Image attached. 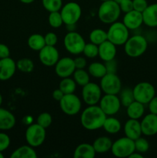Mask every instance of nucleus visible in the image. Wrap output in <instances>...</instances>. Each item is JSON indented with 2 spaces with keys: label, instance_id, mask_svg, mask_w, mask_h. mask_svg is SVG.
<instances>
[{
  "label": "nucleus",
  "instance_id": "nucleus-1",
  "mask_svg": "<svg viewBox=\"0 0 157 158\" xmlns=\"http://www.w3.org/2000/svg\"><path fill=\"white\" fill-rule=\"evenodd\" d=\"M107 116L98 105H91L83 110L80 121L83 127L87 131H96L103 128Z\"/></svg>",
  "mask_w": 157,
  "mask_h": 158
},
{
  "label": "nucleus",
  "instance_id": "nucleus-2",
  "mask_svg": "<svg viewBox=\"0 0 157 158\" xmlns=\"http://www.w3.org/2000/svg\"><path fill=\"white\" fill-rule=\"evenodd\" d=\"M121 10L119 5L114 0L102 2L98 9V17L104 24H112L119 18Z\"/></svg>",
  "mask_w": 157,
  "mask_h": 158
},
{
  "label": "nucleus",
  "instance_id": "nucleus-3",
  "mask_svg": "<svg viewBox=\"0 0 157 158\" xmlns=\"http://www.w3.org/2000/svg\"><path fill=\"white\" fill-rule=\"evenodd\" d=\"M148 47V42L144 36L135 35L129 37L124 44V51L126 55L132 58L141 56L146 52Z\"/></svg>",
  "mask_w": 157,
  "mask_h": 158
},
{
  "label": "nucleus",
  "instance_id": "nucleus-4",
  "mask_svg": "<svg viewBox=\"0 0 157 158\" xmlns=\"http://www.w3.org/2000/svg\"><path fill=\"white\" fill-rule=\"evenodd\" d=\"M108 40L115 46L124 45L129 37V30L123 23L115 22L110 24L107 31Z\"/></svg>",
  "mask_w": 157,
  "mask_h": 158
},
{
  "label": "nucleus",
  "instance_id": "nucleus-5",
  "mask_svg": "<svg viewBox=\"0 0 157 158\" xmlns=\"http://www.w3.org/2000/svg\"><path fill=\"white\" fill-rule=\"evenodd\" d=\"M65 49L71 54L78 55L83 53L86 42L81 34L75 31L69 32L63 40Z\"/></svg>",
  "mask_w": 157,
  "mask_h": 158
},
{
  "label": "nucleus",
  "instance_id": "nucleus-6",
  "mask_svg": "<svg viewBox=\"0 0 157 158\" xmlns=\"http://www.w3.org/2000/svg\"><path fill=\"white\" fill-rule=\"evenodd\" d=\"M135 151L134 140L127 137H123L112 143L111 152L115 157L119 158L129 157Z\"/></svg>",
  "mask_w": 157,
  "mask_h": 158
},
{
  "label": "nucleus",
  "instance_id": "nucleus-7",
  "mask_svg": "<svg viewBox=\"0 0 157 158\" xmlns=\"http://www.w3.org/2000/svg\"><path fill=\"white\" fill-rule=\"evenodd\" d=\"M135 100L148 104L149 102L155 96V89L152 83L149 82H140L132 89Z\"/></svg>",
  "mask_w": 157,
  "mask_h": 158
},
{
  "label": "nucleus",
  "instance_id": "nucleus-8",
  "mask_svg": "<svg viewBox=\"0 0 157 158\" xmlns=\"http://www.w3.org/2000/svg\"><path fill=\"white\" fill-rule=\"evenodd\" d=\"M46 130L37 123L29 125L26 131V140L28 144L33 148L41 146L46 140Z\"/></svg>",
  "mask_w": 157,
  "mask_h": 158
},
{
  "label": "nucleus",
  "instance_id": "nucleus-9",
  "mask_svg": "<svg viewBox=\"0 0 157 158\" xmlns=\"http://www.w3.org/2000/svg\"><path fill=\"white\" fill-rule=\"evenodd\" d=\"M60 13L64 24H76L81 18L82 9L77 2H69L62 6Z\"/></svg>",
  "mask_w": 157,
  "mask_h": 158
},
{
  "label": "nucleus",
  "instance_id": "nucleus-10",
  "mask_svg": "<svg viewBox=\"0 0 157 158\" xmlns=\"http://www.w3.org/2000/svg\"><path fill=\"white\" fill-rule=\"evenodd\" d=\"M99 86L105 94L117 95L122 89V82L116 73H107L101 78Z\"/></svg>",
  "mask_w": 157,
  "mask_h": 158
},
{
  "label": "nucleus",
  "instance_id": "nucleus-11",
  "mask_svg": "<svg viewBox=\"0 0 157 158\" xmlns=\"http://www.w3.org/2000/svg\"><path fill=\"white\" fill-rule=\"evenodd\" d=\"M59 106L62 111L66 115L75 116L78 114L81 110L82 103L75 94H65L59 101Z\"/></svg>",
  "mask_w": 157,
  "mask_h": 158
},
{
  "label": "nucleus",
  "instance_id": "nucleus-12",
  "mask_svg": "<svg viewBox=\"0 0 157 158\" xmlns=\"http://www.w3.org/2000/svg\"><path fill=\"white\" fill-rule=\"evenodd\" d=\"M101 87L95 83L89 82L84 86H83L82 90V97L83 100L88 106L91 105H96L99 103L100 99L102 97Z\"/></svg>",
  "mask_w": 157,
  "mask_h": 158
},
{
  "label": "nucleus",
  "instance_id": "nucleus-13",
  "mask_svg": "<svg viewBox=\"0 0 157 158\" xmlns=\"http://www.w3.org/2000/svg\"><path fill=\"white\" fill-rule=\"evenodd\" d=\"M106 116H113L119 111L121 102L119 97L113 94H105L101 97L99 105Z\"/></svg>",
  "mask_w": 157,
  "mask_h": 158
},
{
  "label": "nucleus",
  "instance_id": "nucleus-14",
  "mask_svg": "<svg viewBox=\"0 0 157 158\" xmlns=\"http://www.w3.org/2000/svg\"><path fill=\"white\" fill-rule=\"evenodd\" d=\"M38 59L42 64L46 66H54L59 60V53L55 46H46L38 51Z\"/></svg>",
  "mask_w": 157,
  "mask_h": 158
},
{
  "label": "nucleus",
  "instance_id": "nucleus-15",
  "mask_svg": "<svg viewBox=\"0 0 157 158\" xmlns=\"http://www.w3.org/2000/svg\"><path fill=\"white\" fill-rule=\"evenodd\" d=\"M75 70L74 60L70 57H63L59 59L55 65V73L60 78L70 77Z\"/></svg>",
  "mask_w": 157,
  "mask_h": 158
},
{
  "label": "nucleus",
  "instance_id": "nucleus-16",
  "mask_svg": "<svg viewBox=\"0 0 157 158\" xmlns=\"http://www.w3.org/2000/svg\"><path fill=\"white\" fill-rule=\"evenodd\" d=\"M16 63L10 57L0 59V80L6 81L12 78L16 71Z\"/></svg>",
  "mask_w": 157,
  "mask_h": 158
},
{
  "label": "nucleus",
  "instance_id": "nucleus-17",
  "mask_svg": "<svg viewBox=\"0 0 157 158\" xmlns=\"http://www.w3.org/2000/svg\"><path fill=\"white\" fill-rule=\"evenodd\" d=\"M141 128L143 134L148 137L157 134V115L154 114H149L143 118Z\"/></svg>",
  "mask_w": 157,
  "mask_h": 158
},
{
  "label": "nucleus",
  "instance_id": "nucleus-18",
  "mask_svg": "<svg viewBox=\"0 0 157 158\" xmlns=\"http://www.w3.org/2000/svg\"><path fill=\"white\" fill-rule=\"evenodd\" d=\"M123 23L127 27L129 30H134L139 29L143 23V14L135 10H132L125 13Z\"/></svg>",
  "mask_w": 157,
  "mask_h": 158
},
{
  "label": "nucleus",
  "instance_id": "nucleus-19",
  "mask_svg": "<svg viewBox=\"0 0 157 158\" xmlns=\"http://www.w3.org/2000/svg\"><path fill=\"white\" fill-rule=\"evenodd\" d=\"M125 136L135 140L141 137L143 134L141 123L139 120L129 118L124 125Z\"/></svg>",
  "mask_w": 157,
  "mask_h": 158
},
{
  "label": "nucleus",
  "instance_id": "nucleus-20",
  "mask_svg": "<svg viewBox=\"0 0 157 158\" xmlns=\"http://www.w3.org/2000/svg\"><path fill=\"white\" fill-rule=\"evenodd\" d=\"M116 52V46L109 40H106L99 46L98 56L104 62L114 60Z\"/></svg>",
  "mask_w": 157,
  "mask_h": 158
},
{
  "label": "nucleus",
  "instance_id": "nucleus-21",
  "mask_svg": "<svg viewBox=\"0 0 157 158\" xmlns=\"http://www.w3.org/2000/svg\"><path fill=\"white\" fill-rule=\"evenodd\" d=\"M143 23L149 27H157V3L149 5L142 12Z\"/></svg>",
  "mask_w": 157,
  "mask_h": 158
},
{
  "label": "nucleus",
  "instance_id": "nucleus-22",
  "mask_svg": "<svg viewBox=\"0 0 157 158\" xmlns=\"http://www.w3.org/2000/svg\"><path fill=\"white\" fill-rule=\"evenodd\" d=\"M15 117L12 113L0 106V130L9 131L15 125Z\"/></svg>",
  "mask_w": 157,
  "mask_h": 158
},
{
  "label": "nucleus",
  "instance_id": "nucleus-23",
  "mask_svg": "<svg viewBox=\"0 0 157 158\" xmlns=\"http://www.w3.org/2000/svg\"><path fill=\"white\" fill-rule=\"evenodd\" d=\"M95 154L96 153L92 144L83 143L76 147L73 157L75 158H94Z\"/></svg>",
  "mask_w": 157,
  "mask_h": 158
},
{
  "label": "nucleus",
  "instance_id": "nucleus-24",
  "mask_svg": "<svg viewBox=\"0 0 157 158\" xmlns=\"http://www.w3.org/2000/svg\"><path fill=\"white\" fill-rule=\"evenodd\" d=\"M112 142L109 137L103 136L99 137L94 140L92 146L95 149L96 154H105L111 151Z\"/></svg>",
  "mask_w": 157,
  "mask_h": 158
},
{
  "label": "nucleus",
  "instance_id": "nucleus-25",
  "mask_svg": "<svg viewBox=\"0 0 157 158\" xmlns=\"http://www.w3.org/2000/svg\"><path fill=\"white\" fill-rule=\"evenodd\" d=\"M11 158H36L37 154L33 147L30 145H23L19 147L12 153Z\"/></svg>",
  "mask_w": 157,
  "mask_h": 158
},
{
  "label": "nucleus",
  "instance_id": "nucleus-26",
  "mask_svg": "<svg viewBox=\"0 0 157 158\" xmlns=\"http://www.w3.org/2000/svg\"><path fill=\"white\" fill-rule=\"evenodd\" d=\"M126 113L129 118L139 120L143 117L145 113L144 104L135 100L126 107Z\"/></svg>",
  "mask_w": 157,
  "mask_h": 158
},
{
  "label": "nucleus",
  "instance_id": "nucleus-27",
  "mask_svg": "<svg viewBox=\"0 0 157 158\" xmlns=\"http://www.w3.org/2000/svg\"><path fill=\"white\" fill-rule=\"evenodd\" d=\"M103 128L109 134H115L119 132L122 128V125L118 119L109 116V117H106L103 123Z\"/></svg>",
  "mask_w": 157,
  "mask_h": 158
},
{
  "label": "nucleus",
  "instance_id": "nucleus-28",
  "mask_svg": "<svg viewBox=\"0 0 157 158\" xmlns=\"http://www.w3.org/2000/svg\"><path fill=\"white\" fill-rule=\"evenodd\" d=\"M28 46L34 51H39L46 46L45 38L41 34L35 33L31 35L28 39Z\"/></svg>",
  "mask_w": 157,
  "mask_h": 158
},
{
  "label": "nucleus",
  "instance_id": "nucleus-29",
  "mask_svg": "<svg viewBox=\"0 0 157 158\" xmlns=\"http://www.w3.org/2000/svg\"><path fill=\"white\" fill-rule=\"evenodd\" d=\"M88 73L91 77L101 79L107 73V70L105 64L99 62H94L89 64L88 67Z\"/></svg>",
  "mask_w": 157,
  "mask_h": 158
},
{
  "label": "nucleus",
  "instance_id": "nucleus-30",
  "mask_svg": "<svg viewBox=\"0 0 157 158\" xmlns=\"http://www.w3.org/2000/svg\"><path fill=\"white\" fill-rule=\"evenodd\" d=\"M72 76L76 84L80 86H84L90 82V75L84 69H75Z\"/></svg>",
  "mask_w": 157,
  "mask_h": 158
},
{
  "label": "nucleus",
  "instance_id": "nucleus-31",
  "mask_svg": "<svg viewBox=\"0 0 157 158\" xmlns=\"http://www.w3.org/2000/svg\"><path fill=\"white\" fill-rule=\"evenodd\" d=\"M89 40L91 43L99 46L105 41L108 40L107 32L102 29H95L89 34Z\"/></svg>",
  "mask_w": 157,
  "mask_h": 158
},
{
  "label": "nucleus",
  "instance_id": "nucleus-32",
  "mask_svg": "<svg viewBox=\"0 0 157 158\" xmlns=\"http://www.w3.org/2000/svg\"><path fill=\"white\" fill-rule=\"evenodd\" d=\"M76 83L73 79L70 77H66V78H62L58 88L64 93V94H74L76 89Z\"/></svg>",
  "mask_w": 157,
  "mask_h": 158
},
{
  "label": "nucleus",
  "instance_id": "nucleus-33",
  "mask_svg": "<svg viewBox=\"0 0 157 158\" xmlns=\"http://www.w3.org/2000/svg\"><path fill=\"white\" fill-rule=\"evenodd\" d=\"M119 97L121 102V105H123L125 107H127L132 102L135 101L133 90L130 88H125V89H121Z\"/></svg>",
  "mask_w": 157,
  "mask_h": 158
},
{
  "label": "nucleus",
  "instance_id": "nucleus-34",
  "mask_svg": "<svg viewBox=\"0 0 157 158\" xmlns=\"http://www.w3.org/2000/svg\"><path fill=\"white\" fill-rule=\"evenodd\" d=\"M16 67L24 73H30L34 69V63L29 58H22L17 61Z\"/></svg>",
  "mask_w": 157,
  "mask_h": 158
},
{
  "label": "nucleus",
  "instance_id": "nucleus-35",
  "mask_svg": "<svg viewBox=\"0 0 157 158\" xmlns=\"http://www.w3.org/2000/svg\"><path fill=\"white\" fill-rule=\"evenodd\" d=\"M44 9L49 12H58L62 7V0H42Z\"/></svg>",
  "mask_w": 157,
  "mask_h": 158
},
{
  "label": "nucleus",
  "instance_id": "nucleus-36",
  "mask_svg": "<svg viewBox=\"0 0 157 158\" xmlns=\"http://www.w3.org/2000/svg\"><path fill=\"white\" fill-rule=\"evenodd\" d=\"M48 21H49L50 26H52V28H55V29L61 27L62 24H64L60 11L49 12Z\"/></svg>",
  "mask_w": 157,
  "mask_h": 158
},
{
  "label": "nucleus",
  "instance_id": "nucleus-37",
  "mask_svg": "<svg viewBox=\"0 0 157 158\" xmlns=\"http://www.w3.org/2000/svg\"><path fill=\"white\" fill-rule=\"evenodd\" d=\"M83 53L87 58H95L99 55V46L91 42L89 43H86Z\"/></svg>",
  "mask_w": 157,
  "mask_h": 158
},
{
  "label": "nucleus",
  "instance_id": "nucleus-38",
  "mask_svg": "<svg viewBox=\"0 0 157 158\" xmlns=\"http://www.w3.org/2000/svg\"><path fill=\"white\" fill-rule=\"evenodd\" d=\"M134 143H135V151L137 152L144 154L149 151V143L146 139L140 137L134 140Z\"/></svg>",
  "mask_w": 157,
  "mask_h": 158
},
{
  "label": "nucleus",
  "instance_id": "nucleus-39",
  "mask_svg": "<svg viewBox=\"0 0 157 158\" xmlns=\"http://www.w3.org/2000/svg\"><path fill=\"white\" fill-rule=\"evenodd\" d=\"M37 123L42 127L47 129L48 127H50L52 122V117L49 113L43 112L40 114L37 117Z\"/></svg>",
  "mask_w": 157,
  "mask_h": 158
},
{
  "label": "nucleus",
  "instance_id": "nucleus-40",
  "mask_svg": "<svg viewBox=\"0 0 157 158\" xmlns=\"http://www.w3.org/2000/svg\"><path fill=\"white\" fill-rule=\"evenodd\" d=\"M11 140L9 136L5 133H0V152H3L8 149Z\"/></svg>",
  "mask_w": 157,
  "mask_h": 158
},
{
  "label": "nucleus",
  "instance_id": "nucleus-41",
  "mask_svg": "<svg viewBox=\"0 0 157 158\" xmlns=\"http://www.w3.org/2000/svg\"><path fill=\"white\" fill-rule=\"evenodd\" d=\"M44 38L45 42H46V45H47V46H55L56 45L57 42H58V37H57L56 34L55 32H48V33L46 34Z\"/></svg>",
  "mask_w": 157,
  "mask_h": 158
},
{
  "label": "nucleus",
  "instance_id": "nucleus-42",
  "mask_svg": "<svg viewBox=\"0 0 157 158\" xmlns=\"http://www.w3.org/2000/svg\"><path fill=\"white\" fill-rule=\"evenodd\" d=\"M119 8L121 12L126 13L130 11L133 10V4H132V0H122L119 3Z\"/></svg>",
  "mask_w": 157,
  "mask_h": 158
},
{
  "label": "nucleus",
  "instance_id": "nucleus-43",
  "mask_svg": "<svg viewBox=\"0 0 157 158\" xmlns=\"http://www.w3.org/2000/svg\"><path fill=\"white\" fill-rule=\"evenodd\" d=\"M133 9L139 12H143L149 5L146 0H132Z\"/></svg>",
  "mask_w": 157,
  "mask_h": 158
},
{
  "label": "nucleus",
  "instance_id": "nucleus-44",
  "mask_svg": "<svg viewBox=\"0 0 157 158\" xmlns=\"http://www.w3.org/2000/svg\"><path fill=\"white\" fill-rule=\"evenodd\" d=\"M105 66H106L107 73H116L117 63L115 61V59L109 60V61L105 62Z\"/></svg>",
  "mask_w": 157,
  "mask_h": 158
},
{
  "label": "nucleus",
  "instance_id": "nucleus-45",
  "mask_svg": "<svg viewBox=\"0 0 157 158\" xmlns=\"http://www.w3.org/2000/svg\"><path fill=\"white\" fill-rule=\"evenodd\" d=\"M74 63H75V69H85L86 66V60L84 57L78 56L74 59Z\"/></svg>",
  "mask_w": 157,
  "mask_h": 158
},
{
  "label": "nucleus",
  "instance_id": "nucleus-46",
  "mask_svg": "<svg viewBox=\"0 0 157 158\" xmlns=\"http://www.w3.org/2000/svg\"><path fill=\"white\" fill-rule=\"evenodd\" d=\"M10 56V50L9 48L6 44L0 43V59H4L9 57Z\"/></svg>",
  "mask_w": 157,
  "mask_h": 158
},
{
  "label": "nucleus",
  "instance_id": "nucleus-47",
  "mask_svg": "<svg viewBox=\"0 0 157 158\" xmlns=\"http://www.w3.org/2000/svg\"><path fill=\"white\" fill-rule=\"evenodd\" d=\"M149 112L157 115V96H155L148 103Z\"/></svg>",
  "mask_w": 157,
  "mask_h": 158
},
{
  "label": "nucleus",
  "instance_id": "nucleus-48",
  "mask_svg": "<svg viewBox=\"0 0 157 158\" xmlns=\"http://www.w3.org/2000/svg\"><path fill=\"white\" fill-rule=\"evenodd\" d=\"M64 95H65L64 93H63L59 88H58V89H55V90L52 92V98H53L55 100H56V101H58V102L62 100V98Z\"/></svg>",
  "mask_w": 157,
  "mask_h": 158
},
{
  "label": "nucleus",
  "instance_id": "nucleus-49",
  "mask_svg": "<svg viewBox=\"0 0 157 158\" xmlns=\"http://www.w3.org/2000/svg\"><path fill=\"white\" fill-rule=\"evenodd\" d=\"M129 158H143V154H141V153H139L135 151L130 156H129Z\"/></svg>",
  "mask_w": 157,
  "mask_h": 158
},
{
  "label": "nucleus",
  "instance_id": "nucleus-50",
  "mask_svg": "<svg viewBox=\"0 0 157 158\" xmlns=\"http://www.w3.org/2000/svg\"><path fill=\"white\" fill-rule=\"evenodd\" d=\"M66 27L68 28V30L69 32H72V31H75V24H70V25H66Z\"/></svg>",
  "mask_w": 157,
  "mask_h": 158
},
{
  "label": "nucleus",
  "instance_id": "nucleus-51",
  "mask_svg": "<svg viewBox=\"0 0 157 158\" xmlns=\"http://www.w3.org/2000/svg\"><path fill=\"white\" fill-rule=\"evenodd\" d=\"M21 2H22L23 4H31V3L33 2L35 0H19Z\"/></svg>",
  "mask_w": 157,
  "mask_h": 158
},
{
  "label": "nucleus",
  "instance_id": "nucleus-52",
  "mask_svg": "<svg viewBox=\"0 0 157 158\" xmlns=\"http://www.w3.org/2000/svg\"><path fill=\"white\" fill-rule=\"evenodd\" d=\"M2 100H3V99H2V94H0V106H1L2 103Z\"/></svg>",
  "mask_w": 157,
  "mask_h": 158
},
{
  "label": "nucleus",
  "instance_id": "nucleus-53",
  "mask_svg": "<svg viewBox=\"0 0 157 158\" xmlns=\"http://www.w3.org/2000/svg\"><path fill=\"white\" fill-rule=\"evenodd\" d=\"M4 157V155L2 154V152H0V158H3Z\"/></svg>",
  "mask_w": 157,
  "mask_h": 158
},
{
  "label": "nucleus",
  "instance_id": "nucleus-54",
  "mask_svg": "<svg viewBox=\"0 0 157 158\" xmlns=\"http://www.w3.org/2000/svg\"><path fill=\"white\" fill-rule=\"evenodd\" d=\"M114 1H115V2H118V3H119L120 2L122 1V0H114Z\"/></svg>",
  "mask_w": 157,
  "mask_h": 158
},
{
  "label": "nucleus",
  "instance_id": "nucleus-55",
  "mask_svg": "<svg viewBox=\"0 0 157 158\" xmlns=\"http://www.w3.org/2000/svg\"><path fill=\"white\" fill-rule=\"evenodd\" d=\"M100 1H102V2H104V1H106V0H100Z\"/></svg>",
  "mask_w": 157,
  "mask_h": 158
}]
</instances>
